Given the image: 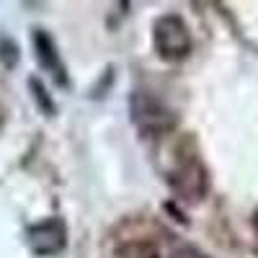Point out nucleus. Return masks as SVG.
I'll use <instances>...</instances> for the list:
<instances>
[{
  "label": "nucleus",
  "instance_id": "1a4fd4ad",
  "mask_svg": "<svg viewBox=\"0 0 258 258\" xmlns=\"http://www.w3.org/2000/svg\"><path fill=\"white\" fill-rule=\"evenodd\" d=\"M253 235H255V240H258V209L253 214Z\"/></svg>",
  "mask_w": 258,
  "mask_h": 258
},
{
  "label": "nucleus",
  "instance_id": "f257e3e1",
  "mask_svg": "<svg viewBox=\"0 0 258 258\" xmlns=\"http://www.w3.org/2000/svg\"><path fill=\"white\" fill-rule=\"evenodd\" d=\"M191 142H183L176 147V160L168 170V183L178 194V199L188 202V204H197L207 197L209 191V173L199 158L197 150H188Z\"/></svg>",
  "mask_w": 258,
  "mask_h": 258
},
{
  "label": "nucleus",
  "instance_id": "0eeeda50",
  "mask_svg": "<svg viewBox=\"0 0 258 258\" xmlns=\"http://www.w3.org/2000/svg\"><path fill=\"white\" fill-rule=\"evenodd\" d=\"M121 258H158V250L147 240H135L121 248Z\"/></svg>",
  "mask_w": 258,
  "mask_h": 258
},
{
  "label": "nucleus",
  "instance_id": "423d86ee",
  "mask_svg": "<svg viewBox=\"0 0 258 258\" xmlns=\"http://www.w3.org/2000/svg\"><path fill=\"white\" fill-rule=\"evenodd\" d=\"M29 88H31V93H34V101H36V106L41 111H44L47 116H52L54 111H57V106H54V101H52V96L47 93V88L41 85L36 78H31L29 80Z\"/></svg>",
  "mask_w": 258,
  "mask_h": 258
},
{
  "label": "nucleus",
  "instance_id": "f03ea898",
  "mask_svg": "<svg viewBox=\"0 0 258 258\" xmlns=\"http://www.w3.org/2000/svg\"><path fill=\"white\" fill-rule=\"evenodd\" d=\"M129 111H132V121L137 124V129L150 137L173 132V126L178 121L168 103H163L158 96L147 93V91L132 93V98H129Z\"/></svg>",
  "mask_w": 258,
  "mask_h": 258
},
{
  "label": "nucleus",
  "instance_id": "6e6552de",
  "mask_svg": "<svg viewBox=\"0 0 258 258\" xmlns=\"http://www.w3.org/2000/svg\"><path fill=\"white\" fill-rule=\"evenodd\" d=\"M170 258H209L207 253H202L199 248H194V245H183V248H178Z\"/></svg>",
  "mask_w": 258,
  "mask_h": 258
},
{
  "label": "nucleus",
  "instance_id": "39448f33",
  "mask_svg": "<svg viewBox=\"0 0 258 258\" xmlns=\"http://www.w3.org/2000/svg\"><path fill=\"white\" fill-rule=\"evenodd\" d=\"M34 49H36V59H39L41 68H44V73H49L52 80L59 85V88H64V85L70 83L68 80V70H64L62 57H59L54 41H52V36L47 31H41V29L34 31Z\"/></svg>",
  "mask_w": 258,
  "mask_h": 258
},
{
  "label": "nucleus",
  "instance_id": "7ed1b4c3",
  "mask_svg": "<svg viewBox=\"0 0 258 258\" xmlns=\"http://www.w3.org/2000/svg\"><path fill=\"white\" fill-rule=\"evenodd\" d=\"M153 44L155 52L168 62H181L191 52V34L186 21L176 13L160 16L153 26Z\"/></svg>",
  "mask_w": 258,
  "mask_h": 258
},
{
  "label": "nucleus",
  "instance_id": "20e7f679",
  "mask_svg": "<svg viewBox=\"0 0 258 258\" xmlns=\"http://www.w3.org/2000/svg\"><path fill=\"white\" fill-rule=\"evenodd\" d=\"M26 243L34 255H57L68 245V227L59 217H49L44 222H36L26 232Z\"/></svg>",
  "mask_w": 258,
  "mask_h": 258
}]
</instances>
